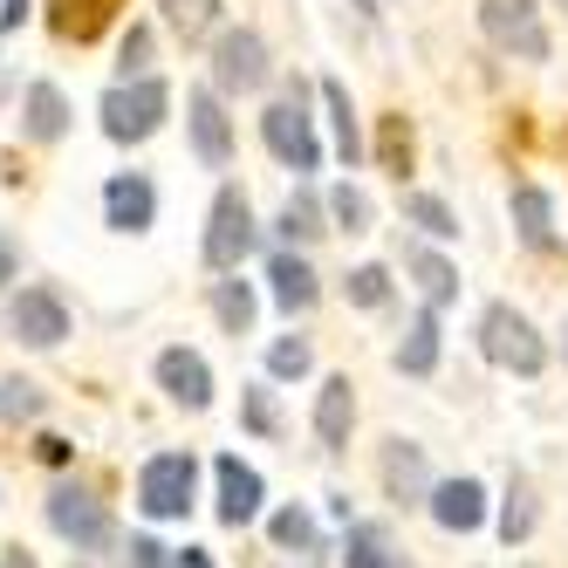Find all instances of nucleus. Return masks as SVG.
I'll use <instances>...</instances> for the list:
<instances>
[{"mask_svg":"<svg viewBox=\"0 0 568 568\" xmlns=\"http://www.w3.org/2000/svg\"><path fill=\"white\" fill-rule=\"evenodd\" d=\"M261 138H267V151H274L288 172H315V165H322L315 116H308V90H302V83H288V90H281V97L267 103V116H261Z\"/></svg>","mask_w":568,"mask_h":568,"instance_id":"obj_1","label":"nucleus"},{"mask_svg":"<svg viewBox=\"0 0 568 568\" xmlns=\"http://www.w3.org/2000/svg\"><path fill=\"white\" fill-rule=\"evenodd\" d=\"M165 110H172V90L158 83V75H138V83H116L103 97V131L116 144H144L158 124H165Z\"/></svg>","mask_w":568,"mask_h":568,"instance_id":"obj_2","label":"nucleus"},{"mask_svg":"<svg viewBox=\"0 0 568 568\" xmlns=\"http://www.w3.org/2000/svg\"><path fill=\"white\" fill-rule=\"evenodd\" d=\"M479 343H486V356H494L500 371H514V377H541V363H548L535 322H527L520 308H507V302H494V308L479 315Z\"/></svg>","mask_w":568,"mask_h":568,"instance_id":"obj_3","label":"nucleus"},{"mask_svg":"<svg viewBox=\"0 0 568 568\" xmlns=\"http://www.w3.org/2000/svg\"><path fill=\"white\" fill-rule=\"evenodd\" d=\"M479 28L500 55H520V62H548V21L535 0H479Z\"/></svg>","mask_w":568,"mask_h":568,"instance_id":"obj_4","label":"nucleus"},{"mask_svg":"<svg viewBox=\"0 0 568 568\" xmlns=\"http://www.w3.org/2000/svg\"><path fill=\"white\" fill-rule=\"evenodd\" d=\"M49 527L62 541H75V555H97V548H116V520L97 494H83V486H55L49 494Z\"/></svg>","mask_w":568,"mask_h":568,"instance_id":"obj_5","label":"nucleus"},{"mask_svg":"<svg viewBox=\"0 0 568 568\" xmlns=\"http://www.w3.org/2000/svg\"><path fill=\"white\" fill-rule=\"evenodd\" d=\"M267 75H274V62H267V42L254 28H226L213 42V90L220 97H254Z\"/></svg>","mask_w":568,"mask_h":568,"instance_id":"obj_6","label":"nucleus"},{"mask_svg":"<svg viewBox=\"0 0 568 568\" xmlns=\"http://www.w3.org/2000/svg\"><path fill=\"white\" fill-rule=\"evenodd\" d=\"M192 479H199L192 453H158V459L138 473V507H144L151 520H179V514L192 507Z\"/></svg>","mask_w":568,"mask_h":568,"instance_id":"obj_7","label":"nucleus"},{"mask_svg":"<svg viewBox=\"0 0 568 568\" xmlns=\"http://www.w3.org/2000/svg\"><path fill=\"white\" fill-rule=\"evenodd\" d=\"M247 247H254V213H247V192L240 185H220V199H213V220H206V267H240L247 261Z\"/></svg>","mask_w":568,"mask_h":568,"instance_id":"obj_8","label":"nucleus"},{"mask_svg":"<svg viewBox=\"0 0 568 568\" xmlns=\"http://www.w3.org/2000/svg\"><path fill=\"white\" fill-rule=\"evenodd\" d=\"M8 329H14L21 343H34V349H55V343L69 336V308H62L55 288H21L14 308H8Z\"/></svg>","mask_w":568,"mask_h":568,"instance_id":"obj_9","label":"nucleus"},{"mask_svg":"<svg viewBox=\"0 0 568 568\" xmlns=\"http://www.w3.org/2000/svg\"><path fill=\"white\" fill-rule=\"evenodd\" d=\"M185 116H192V151L220 172L226 158H233V124H226L220 90H192V97H185Z\"/></svg>","mask_w":568,"mask_h":568,"instance_id":"obj_10","label":"nucleus"},{"mask_svg":"<svg viewBox=\"0 0 568 568\" xmlns=\"http://www.w3.org/2000/svg\"><path fill=\"white\" fill-rule=\"evenodd\" d=\"M158 384H165V397L185 404V412H206L213 404V371H206V356H192V349L158 356Z\"/></svg>","mask_w":568,"mask_h":568,"instance_id":"obj_11","label":"nucleus"},{"mask_svg":"<svg viewBox=\"0 0 568 568\" xmlns=\"http://www.w3.org/2000/svg\"><path fill=\"white\" fill-rule=\"evenodd\" d=\"M103 213H110L116 233H144V226L158 220V192H151V179H144V172L110 179V185H103Z\"/></svg>","mask_w":568,"mask_h":568,"instance_id":"obj_12","label":"nucleus"},{"mask_svg":"<svg viewBox=\"0 0 568 568\" xmlns=\"http://www.w3.org/2000/svg\"><path fill=\"white\" fill-rule=\"evenodd\" d=\"M384 494L397 507H412V500H432V473H425V453L412 438H390L384 445Z\"/></svg>","mask_w":568,"mask_h":568,"instance_id":"obj_13","label":"nucleus"},{"mask_svg":"<svg viewBox=\"0 0 568 568\" xmlns=\"http://www.w3.org/2000/svg\"><path fill=\"white\" fill-rule=\"evenodd\" d=\"M432 520L453 527V535H473V527L486 520V486L479 479H445V486H432Z\"/></svg>","mask_w":568,"mask_h":568,"instance_id":"obj_14","label":"nucleus"},{"mask_svg":"<svg viewBox=\"0 0 568 568\" xmlns=\"http://www.w3.org/2000/svg\"><path fill=\"white\" fill-rule=\"evenodd\" d=\"M349 425H356V390H349V377H329V384H322V397H315V438L329 445V453H343Z\"/></svg>","mask_w":568,"mask_h":568,"instance_id":"obj_15","label":"nucleus"},{"mask_svg":"<svg viewBox=\"0 0 568 568\" xmlns=\"http://www.w3.org/2000/svg\"><path fill=\"white\" fill-rule=\"evenodd\" d=\"M343 568H412V561H404V548H397L390 527L363 520V527H349V535H343Z\"/></svg>","mask_w":568,"mask_h":568,"instance_id":"obj_16","label":"nucleus"},{"mask_svg":"<svg viewBox=\"0 0 568 568\" xmlns=\"http://www.w3.org/2000/svg\"><path fill=\"white\" fill-rule=\"evenodd\" d=\"M116 8H124V0H49V21H55L62 42H97Z\"/></svg>","mask_w":568,"mask_h":568,"instance_id":"obj_17","label":"nucleus"},{"mask_svg":"<svg viewBox=\"0 0 568 568\" xmlns=\"http://www.w3.org/2000/svg\"><path fill=\"white\" fill-rule=\"evenodd\" d=\"M254 514H261V473L240 466V459H220V520L240 527V520H254Z\"/></svg>","mask_w":568,"mask_h":568,"instance_id":"obj_18","label":"nucleus"},{"mask_svg":"<svg viewBox=\"0 0 568 568\" xmlns=\"http://www.w3.org/2000/svg\"><path fill=\"white\" fill-rule=\"evenodd\" d=\"M21 131H28L34 144H55V138L69 131V97H62L55 83H34L28 103H21Z\"/></svg>","mask_w":568,"mask_h":568,"instance_id":"obj_19","label":"nucleus"},{"mask_svg":"<svg viewBox=\"0 0 568 568\" xmlns=\"http://www.w3.org/2000/svg\"><path fill=\"white\" fill-rule=\"evenodd\" d=\"M397 371L404 377H432L438 371V308L412 315V329H404V343H397Z\"/></svg>","mask_w":568,"mask_h":568,"instance_id":"obj_20","label":"nucleus"},{"mask_svg":"<svg viewBox=\"0 0 568 568\" xmlns=\"http://www.w3.org/2000/svg\"><path fill=\"white\" fill-rule=\"evenodd\" d=\"M267 281H274V302L288 308V315H295V308H315V295H322L302 254H274V261H267Z\"/></svg>","mask_w":568,"mask_h":568,"instance_id":"obj_21","label":"nucleus"},{"mask_svg":"<svg viewBox=\"0 0 568 568\" xmlns=\"http://www.w3.org/2000/svg\"><path fill=\"white\" fill-rule=\"evenodd\" d=\"M514 226L527 247H555V199L541 185H514Z\"/></svg>","mask_w":568,"mask_h":568,"instance_id":"obj_22","label":"nucleus"},{"mask_svg":"<svg viewBox=\"0 0 568 568\" xmlns=\"http://www.w3.org/2000/svg\"><path fill=\"white\" fill-rule=\"evenodd\" d=\"M404 267L418 274V288H425V308H445L459 295V267L453 261H438L432 247H404Z\"/></svg>","mask_w":568,"mask_h":568,"instance_id":"obj_23","label":"nucleus"},{"mask_svg":"<svg viewBox=\"0 0 568 568\" xmlns=\"http://www.w3.org/2000/svg\"><path fill=\"white\" fill-rule=\"evenodd\" d=\"M322 103H329V116H336V151H343V165H356L363 158V131H356V103H349V90L336 83H322Z\"/></svg>","mask_w":568,"mask_h":568,"instance_id":"obj_24","label":"nucleus"},{"mask_svg":"<svg viewBox=\"0 0 568 568\" xmlns=\"http://www.w3.org/2000/svg\"><path fill=\"white\" fill-rule=\"evenodd\" d=\"M158 8H165V21L179 28V42H206L220 28V0H158Z\"/></svg>","mask_w":568,"mask_h":568,"instance_id":"obj_25","label":"nucleus"},{"mask_svg":"<svg viewBox=\"0 0 568 568\" xmlns=\"http://www.w3.org/2000/svg\"><path fill=\"white\" fill-rule=\"evenodd\" d=\"M213 315H220V329H247V322H254V288H247V281H213Z\"/></svg>","mask_w":568,"mask_h":568,"instance_id":"obj_26","label":"nucleus"},{"mask_svg":"<svg viewBox=\"0 0 568 568\" xmlns=\"http://www.w3.org/2000/svg\"><path fill=\"white\" fill-rule=\"evenodd\" d=\"M404 220H412V226H425L432 240H453V233H459L453 206H445V199H432V192H412V199H404Z\"/></svg>","mask_w":568,"mask_h":568,"instance_id":"obj_27","label":"nucleus"},{"mask_svg":"<svg viewBox=\"0 0 568 568\" xmlns=\"http://www.w3.org/2000/svg\"><path fill=\"white\" fill-rule=\"evenodd\" d=\"M377 158H384V172H390V179L412 172V124H404V116H384V131H377Z\"/></svg>","mask_w":568,"mask_h":568,"instance_id":"obj_28","label":"nucleus"},{"mask_svg":"<svg viewBox=\"0 0 568 568\" xmlns=\"http://www.w3.org/2000/svg\"><path fill=\"white\" fill-rule=\"evenodd\" d=\"M500 535H507V548L535 535V494H527V479H514V486H507V507H500Z\"/></svg>","mask_w":568,"mask_h":568,"instance_id":"obj_29","label":"nucleus"},{"mask_svg":"<svg viewBox=\"0 0 568 568\" xmlns=\"http://www.w3.org/2000/svg\"><path fill=\"white\" fill-rule=\"evenodd\" d=\"M267 535H274V548H295V555H308V548H315V520H308L302 507H281V514L267 520Z\"/></svg>","mask_w":568,"mask_h":568,"instance_id":"obj_30","label":"nucleus"},{"mask_svg":"<svg viewBox=\"0 0 568 568\" xmlns=\"http://www.w3.org/2000/svg\"><path fill=\"white\" fill-rule=\"evenodd\" d=\"M281 233H288V240H315V233H329V226H322L315 192H295L288 206H281Z\"/></svg>","mask_w":568,"mask_h":568,"instance_id":"obj_31","label":"nucleus"},{"mask_svg":"<svg viewBox=\"0 0 568 568\" xmlns=\"http://www.w3.org/2000/svg\"><path fill=\"white\" fill-rule=\"evenodd\" d=\"M308 363H315V349H308L302 336H281V343L267 349V377H308Z\"/></svg>","mask_w":568,"mask_h":568,"instance_id":"obj_32","label":"nucleus"},{"mask_svg":"<svg viewBox=\"0 0 568 568\" xmlns=\"http://www.w3.org/2000/svg\"><path fill=\"white\" fill-rule=\"evenodd\" d=\"M0 418H8V425H21V418H42V390H34V384H21V377H8V384H0Z\"/></svg>","mask_w":568,"mask_h":568,"instance_id":"obj_33","label":"nucleus"},{"mask_svg":"<svg viewBox=\"0 0 568 568\" xmlns=\"http://www.w3.org/2000/svg\"><path fill=\"white\" fill-rule=\"evenodd\" d=\"M343 288H349V302H356V308H384V295H390V274H384V267H356V274L343 281Z\"/></svg>","mask_w":568,"mask_h":568,"instance_id":"obj_34","label":"nucleus"},{"mask_svg":"<svg viewBox=\"0 0 568 568\" xmlns=\"http://www.w3.org/2000/svg\"><path fill=\"white\" fill-rule=\"evenodd\" d=\"M329 213H336L349 233H371V199H363L356 185H336V192H329Z\"/></svg>","mask_w":568,"mask_h":568,"instance_id":"obj_35","label":"nucleus"},{"mask_svg":"<svg viewBox=\"0 0 568 568\" xmlns=\"http://www.w3.org/2000/svg\"><path fill=\"white\" fill-rule=\"evenodd\" d=\"M124 561H131V568H172V548H158V541H151V535H138V541H131V555H124Z\"/></svg>","mask_w":568,"mask_h":568,"instance_id":"obj_36","label":"nucleus"},{"mask_svg":"<svg viewBox=\"0 0 568 568\" xmlns=\"http://www.w3.org/2000/svg\"><path fill=\"white\" fill-rule=\"evenodd\" d=\"M144 62H151V28H131L124 34V75H138Z\"/></svg>","mask_w":568,"mask_h":568,"instance_id":"obj_37","label":"nucleus"},{"mask_svg":"<svg viewBox=\"0 0 568 568\" xmlns=\"http://www.w3.org/2000/svg\"><path fill=\"white\" fill-rule=\"evenodd\" d=\"M247 425L254 432H274V397L267 390H247Z\"/></svg>","mask_w":568,"mask_h":568,"instance_id":"obj_38","label":"nucleus"},{"mask_svg":"<svg viewBox=\"0 0 568 568\" xmlns=\"http://www.w3.org/2000/svg\"><path fill=\"white\" fill-rule=\"evenodd\" d=\"M172 568H213V555H206V548H179Z\"/></svg>","mask_w":568,"mask_h":568,"instance_id":"obj_39","label":"nucleus"},{"mask_svg":"<svg viewBox=\"0 0 568 568\" xmlns=\"http://www.w3.org/2000/svg\"><path fill=\"white\" fill-rule=\"evenodd\" d=\"M28 21V0H0V28H21Z\"/></svg>","mask_w":568,"mask_h":568,"instance_id":"obj_40","label":"nucleus"},{"mask_svg":"<svg viewBox=\"0 0 568 568\" xmlns=\"http://www.w3.org/2000/svg\"><path fill=\"white\" fill-rule=\"evenodd\" d=\"M8 281H14V247L0 240V288H8Z\"/></svg>","mask_w":568,"mask_h":568,"instance_id":"obj_41","label":"nucleus"},{"mask_svg":"<svg viewBox=\"0 0 568 568\" xmlns=\"http://www.w3.org/2000/svg\"><path fill=\"white\" fill-rule=\"evenodd\" d=\"M0 568H42V561H34L28 548H14V555H0Z\"/></svg>","mask_w":568,"mask_h":568,"instance_id":"obj_42","label":"nucleus"},{"mask_svg":"<svg viewBox=\"0 0 568 568\" xmlns=\"http://www.w3.org/2000/svg\"><path fill=\"white\" fill-rule=\"evenodd\" d=\"M561 356H568V329H561Z\"/></svg>","mask_w":568,"mask_h":568,"instance_id":"obj_43","label":"nucleus"},{"mask_svg":"<svg viewBox=\"0 0 568 568\" xmlns=\"http://www.w3.org/2000/svg\"><path fill=\"white\" fill-rule=\"evenodd\" d=\"M555 8H561V14H568V0H555Z\"/></svg>","mask_w":568,"mask_h":568,"instance_id":"obj_44","label":"nucleus"},{"mask_svg":"<svg viewBox=\"0 0 568 568\" xmlns=\"http://www.w3.org/2000/svg\"><path fill=\"white\" fill-rule=\"evenodd\" d=\"M75 568H90V561H75Z\"/></svg>","mask_w":568,"mask_h":568,"instance_id":"obj_45","label":"nucleus"}]
</instances>
